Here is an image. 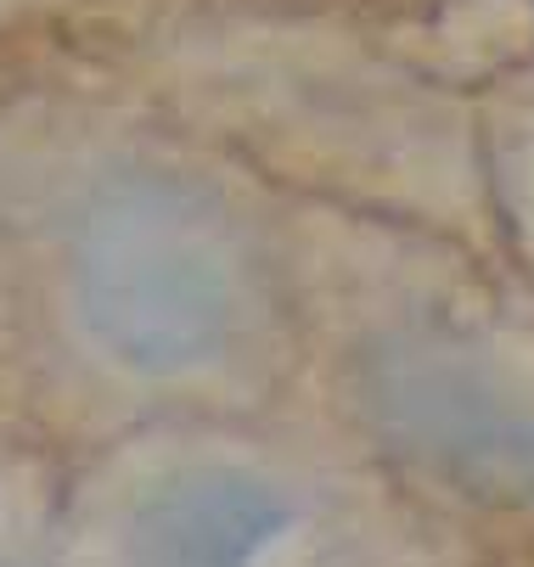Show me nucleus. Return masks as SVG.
<instances>
[{"mask_svg": "<svg viewBox=\"0 0 534 567\" xmlns=\"http://www.w3.org/2000/svg\"><path fill=\"white\" fill-rule=\"evenodd\" d=\"M298 534V501L254 466H186L135 495L119 567H276Z\"/></svg>", "mask_w": 534, "mask_h": 567, "instance_id": "obj_3", "label": "nucleus"}, {"mask_svg": "<svg viewBox=\"0 0 534 567\" xmlns=\"http://www.w3.org/2000/svg\"><path fill=\"white\" fill-rule=\"evenodd\" d=\"M366 411L394 450L473 501H534V388L455 332H394L366 354Z\"/></svg>", "mask_w": 534, "mask_h": 567, "instance_id": "obj_2", "label": "nucleus"}, {"mask_svg": "<svg viewBox=\"0 0 534 567\" xmlns=\"http://www.w3.org/2000/svg\"><path fill=\"white\" fill-rule=\"evenodd\" d=\"M62 287L85 343L135 377H197L232 360L265 303L232 208L158 169H113L73 203Z\"/></svg>", "mask_w": 534, "mask_h": 567, "instance_id": "obj_1", "label": "nucleus"}]
</instances>
